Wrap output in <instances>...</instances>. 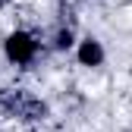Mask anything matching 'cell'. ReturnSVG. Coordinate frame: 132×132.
<instances>
[{"label":"cell","instance_id":"obj_1","mask_svg":"<svg viewBox=\"0 0 132 132\" xmlns=\"http://www.w3.org/2000/svg\"><path fill=\"white\" fill-rule=\"evenodd\" d=\"M35 51H38V44L31 41L25 31H13V35L6 38V57L13 63H28L31 57H35Z\"/></svg>","mask_w":132,"mask_h":132},{"label":"cell","instance_id":"obj_3","mask_svg":"<svg viewBox=\"0 0 132 132\" xmlns=\"http://www.w3.org/2000/svg\"><path fill=\"white\" fill-rule=\"evenodd\" d=\"M72 44V35H69V31H60V35H57V47H69Z\"/></svg>","mask_w":132,"mask_h":132},{"label":"cell","instance_id":"obj_2","mask_svg":"<svg viewBox=\"0 0 132 132\" xmlns=\"http://www.w3.org/2000/svg\"><path fill=\"white\" fill-rule=\"evenodd\" d=\"M79 60L82 63H85V66H97V63H101L104 60V51H101V44H97V41H82V47H79Z\"/></svg>","mask_w":132,"mask_h":132},{"label":"cell","instance_id":"obj_4","mask_svg":"<svg viewBox=\"0 0 132 132\" xmlns=\"http://www.w3.org/2000/svg\"><path fill=\"white\" fill-rule=\"evenodd\" d=\"M0 6H3V0H0Z\"/></svg>","mask_w":132,"mask_h":132}]
</instances>
